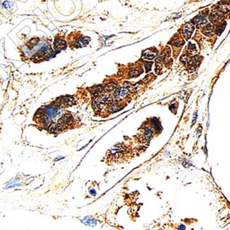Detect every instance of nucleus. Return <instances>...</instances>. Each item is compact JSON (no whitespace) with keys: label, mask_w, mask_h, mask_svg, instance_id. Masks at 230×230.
I'll return each instance as SVG.
<instances>
[{"label":"nucleus","mask_w":230,"mask_h":230,"mask_svg":"<svg viewBox=\"0 0 230 230\" xmlns=\"http://www.w3.org/2000/svg\"><path fill=\"white\" fill-rule=\"evenodd\" d=\"M50 41L51 40L49 39L44 46H41L36 52H35L30 60L35 63H40L48 59L53 52L50 46Z\"/></svg>","instance_id":"obj_1"},{"label":"nucleus","mask_w":230,"mask_h":230,"mask_svg":"<svg viewBox=\"0 0 230 230\" xmlns=\"http://www.w3.org/2000/svg\"><path fill=\"white\" fill-rule=\"evenodd\" d=\"M90 39L87 37H83L82 35H79L78 37L73 39L68 37V43H69L70 48H79L82 47L86 46L90 42Z\"/></svg>","instance_id":"obj_2"},{"label":"nucleus","mask_w":230,"mask_h":230,"mask_svg":"<svg viewBox=\"0 0 230 230\" xmlns=\"http://www.w3.org/2000/svg\"><path fill=\"white\" fill-rule=\"evenodd\" d=\"M55 104H57L60 107H66L72 106L75 105V99L71 96H63V97L58 98L55 100Z\"/></svg>","instance_id":"obj_3"},{"label":"nucleus","mask_w":230,"mask_h":230,"mask_svg":"<svg viewBox=\"0 0 230 230\" xmlns=\"http://www.w3.org/2000/svg\"><path fill=\"white\" fill-rule=\"evenodd\" d=\"M55 51L60 52L62 50H65L67 48V41L63 36L60 34H58L55 36L53 43Z\"/></svg>","instance_id":"obj_4"},{"label":"nucleus","mask_w":230,"mask_h":230,"mask_svg":"<svg viewBox=\"0 0 230 230\" xmlns=\"http://www.w3.org/2000/svg\"><path fill=\"white\" fill-rule=\"evenodd\" d=\"M194 31V25L193 23H187L184 25L183 30H182V33H183L184 37L187 39H189L191 35L193 33Z\"/></svg>","instance_id":"obj_5"},{"label":"nucleus","mask_w":230,"mask_h":230,"mask_svg":"<svg viewBox=\"0 0 230 230\" xmlns=\"http://www.w3.org/2000/svg\"><path fill=\"white\" fill-rule=\"evenodd\" d=\"M80 221L86 226L94 227L97 225V220L93 218L92 216H87L80 219Z\"/></svg>","instance_id":"obj_6"},{"label":"nucleus","mask_w":230,"mask_h":230,"mask_svg":"<svg viewBox=\"0 0 230 230\" xmlns=\"http://www.w3.org/2000/svg\"><path fill=\"white\" fill-rule=\"evenodd\" d=\"M210 19L214 24L218 23V22H221L223 19V15H222V13L218 10L214 11V12L211 13Z\"/></svg>","instance_id":"obj_7"},{"label":"nucleus","mask_w":230,"mask_h":230,"mask_svg":"<svg viewBox=\"0 0 230 230\" xmlns=\"http://www.w3.org/2000/svg\"><path fill=\"white\" fill-rule=\"evenodd\" d=\"M193 24H196L198 27H205L207 25V20L204 16H203L202 15H198L197 17H196L194 19Z\"/></svg>","instance_id":"obj_8"},{"label":"nucleus","mask_w":230,"mask_h":230,"mask_svg":"<svg viewBox=\"0 0 230 230\" xmlns=\"http://www.w3.org/2000/svg\"><path fill=\"white\" fill-rule=\"evenodd\" d=\"M214 27L213 26V25H212L211 24H207L204 27L203 33H204L205 35H206L207 36H212V34L214 33Z\"/></svg>","instance_id":"obj_9"},{"label":"nucleus","mask_w":230,"mask_h":230,"mask_svg":"<svg viewBox=\"0 0 230 230\" xmlns=\"http://www.w3.org/2000/svg\"><path fill=\"white\" fill-rule=\"evenodd\" d=\"M172 41V44H173V46H177V47H179V46H182V44H184V40L181 38V37H178H178H174V38L172 39V41Z\"/></svg>","instance_id":"obj_10"},{"label":"nucleus","mask_w":230,"mask_h":230,"mask_svg":"<svg viewBox=\"0 0 230 230\" xmlns=\"http://www.w3.org/2000/svg\"><path fill=\"white\" fill-rule=\"evenodd\" d=\"M226 24H226V22H224L223 24L218 26V27L217 28V29H216V33H217V34H218V35H220V34L221 33L222 31H223V30L225 29Z\"/></svg>","instance_id":"obj_11"},{"label":"nucleus","mask_w":230,"mask_h":230,"mask_svg":"<svg viewBox=\"0 0 230 230\" xmlns=\"http://www.w3.org/2000/svg\"><path fill=\"white\" fill-rule=\"evenodd\" d=\"M188 50H189V51L190 52H191V53H193V52H195L196 50V45L195 44H191V43H190V44L188 46Z\"/></svg>","instance_id":"obj_12"},{"label":"nucleus","mask_w":230,"mask_h":230,"mask_svg":"<svg viewBox=\"0 0 230 230\" xmlns=\"http://www.w3.org/2000/svg\"><path fill=\"white\" fill-rule=\"evenodd\" d=\"M120 108H121V107L120 106L119 104H115L111 107V112H116V111L120 110Z\"/></svg>","instance_id":"obj_13"},{"label":"nucleus","mask_w":230,"mask_h":230,"mask_svg":"<svg viewBox=\"0 0 230 230\" xmlns=\"http://www.w3.org/2000/svg\"><path fill=\"white\" fill-rule=\"evenodd\" d=\"M144 65H145V68H146L147 72H148L149 70H151L152 63H151H151H150V62H145Z\"/></svg>","instance_id":"obj_14"},{"label":"nucleus","mask_w":230,"mask_h":230,"mask_svg":"<svg viewBox=\"0 0 230 230\" xmlns=\"http://www.w3.org/2000/svg\"><path fill=\"white\" fill-rule=\"evenodd\" d=\"M184 229H185V227H184V225H181L179 226V229H178V230H184Z\"/></svg>","instance_id":"obj_15"},{"label":"nucleus","mask_w":230,"mask_h":230,"mask_svg":"<svg viewBox=\"0 0 230 230\" xmlns=\"http://www.w3.org/2000/svg\"><path fill=\"white\" fill-rule=\"evenodd\" d=\"M160 230H162V229H160Z\"/></svg>","instance_id":"obj_16"}]
</instances>
